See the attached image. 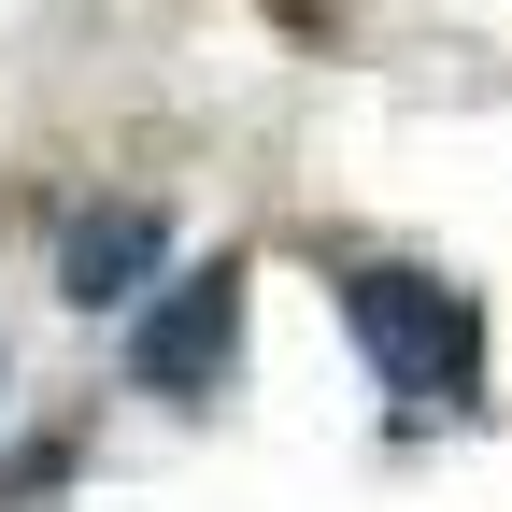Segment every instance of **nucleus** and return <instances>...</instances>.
<instances>
[{
  "label": "nucleus",
  "instance_id": "obj_1",
  "mask_svg": "<svg viewBox=\"0 0 512 512\" xmlns=\"http://www.w3.org/2000/svg\"><path fill=\"white\" fill-rule=\"evenodd\" d=\"M328 299H342V328L370 342L384 399H399L413 427H441V413L484 399V313L441 285V271H342Z\"/></svg>",
  "mask_w": 512,
  "mask_h": 512
},
{
  "label": "nucleus",
  "instance_id": "obj_2",
  "mask_svg": "<svg viewBox=\"0 0 512 512\" xmlns=\"http://www.w3.org/2000/svg\"><path fill=\"white\" fill-rule=\"evenodd\" d=\"M242 356V256H200L185 285L143 299V328H128V384L143 399H214Z\"/></svg>",
  "mask_w": 512,
  "mask_h": 512
},
{
  "label": "nucleus",
  "instance_id": "obj_3",
  "mask_svg": "<svg viewBox=\"0 0 512 512\" xmlns=\"http://www.w3.org/2000/svg\"><path fill=\"white\" fill-rule=\"evenodd\" d=\"M157 200H86L72 214V242H57V299L72 313H114V299H143V271H157Z\"/></svg>",
  "mask_w": 512,
  "mask_h": 512
}]
</instances>
